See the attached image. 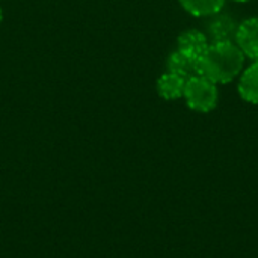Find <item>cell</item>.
<instances>
[{
    "label": "cell",
    "mask_w": 258,
    "mask_h": 258,
    "mask_svg": "<svg viewBox=\"0 0 258 258\" xmlns=\"http://www.w3.org/2000/svg\"><path fill=\"white\" fill-rule=\"evenodd\" d=\"M245 54L234 41L210 42L200 59V74L216 85L233 82L245 67Z\"/></svg>",
    "instance_id": "obj_1"
},
{
    "label": "cell",
    "mask_w": 258,
    "mask_h": 258,
    "mask_svg": "<svg viewBox=\"0 0 258 258\" xmlns=\"http://www.w3.org/2000/svg\"><path fill=\"white\" fill-rule=\"evenodd\" d=\"M183 98L186 100V104L195 112L200 113L212 112L218 106V98H219L218 85L201 74L194 76L186 80Z\"/></svg>",
    "instance_id": "obj_2"
},
{
    "label": "cell",
    "mask_w": 258,
    "mask_h": 258,
    "mask_svg": "<svg viewBox=\"0 0 258 258\" xmlns=\"http://www.w3.org/2000/svg\"><path fill=\"white\" fill-rule=\"evenodd\" d=\"M239 23L228 14L218 12L210 17L207 24V36L210 42H228L236 41Z\"/></svg>",
    "instance_id": "obj_3"
},
{
    "label": "cell",
    "mask_w": 258,
    "mask_h": 258,
    "mask_svg": "<svg viewBox=\"0 0 258 258\" xmlns=\"http://www.w3.org/2000/svg\"><path fill=\"white\" fill-rule=\"evenodd\" d=\"M245 57L258 62V17L248 18L239 24L236 41Z\"/></svg>",
    "instance_id": "obj_4"
},
{
    "label": "cell",
    "mask_w": 258,
    "mask_h": 258,
    "mask_svg": "<svg viewBox=\"0 0 258 258\" xmlns=\"http://www.w3.org/2000/svg\"><path fill=\"white\" fill-rule=\"evenodd\" d=\"M168 71L175 73L187 80L200 74V59L177 48L168 57Z\"/></svg>",
    "instance_id": "obj_5"
},
{
    "label": "cell",
    "mask_w": 258,
    "mask_h": 258,
    "mask_svg": "<svg viewBox=\"0 0 258 258\" xmlns=\"http://www.w3.org/2000/svg\"><path fill=\"white\" fill-rule=\"evenodd\" d=\"M177 44H178L177 48L201 59V56L206 53V50L210 45V39L204 32H201L198 29H189V30H184L183 33H180Z\"/></svg>",
    "instance_id": "obj_6"
},
{
    "label": "cell",
    "mask_w": 258,
    "mask_h": 258,
    "mask_svg": "<svg viewBox=\"0 0 258 258\" xmlns=\"http://www.w3.org/2000/svg\"><path fill=\"white\" fill-rule=\"evenodd\" d=\"M186 79L175 73H165L157 80V92L163 100H178L184 95Z\"/></svg>",
    "instance_id": "obj_7"
},
{
    "label": "cell",
    "mask_w": 258,
    "mask_h": 258,
    "mask_svg": "<svg viewBox=\"0 0 258 258\" xmlns=\"http://www.w3.org/2000/svg\"><path fill=\"white\" fill-rule=\"evenodd\" d=\"M239 94L245 101L258 104V62H252L240 73Z\"/></svg>",
    "instance_id": "obj_8"
},
{
    "label": "cell",
    "mask_w": 258,
    "mask_h": 258,
    "mask_svg": "<svg viewBox=\"0 0 258 258\" xmlns=\"http://www.w3.org/2000/svg\"><path fill=\"white\" fill-rule=\"evenodd\" d=\"M180 3L194 17H212L222 11L225 0H180Z\"/></svg>",
    "instance_id": "obj_9"
},
{
    "label": "cell",
    "mask_w": 258,
    "mask_h": 258,
    "mask_svg": "<svg viewBox=\"0 0 258 258\" xmlns=\"http://www.w3.org/2000/svg\"><path fill=\"white\" fill-rule=\"evenodd\" d=\"M2 20H3V12H2V8H0V23H2Z\"/></svg>",
    "instance_id": "obj_10"
},
{
    "label": "cell",
    "mask_w": 258,
    "mask_h": 258,
    "mask_svg": "<svg viewBox=\"0 0 258 258\" xmlns=\"http://www.w3.org/2000/svg\"><path fill=\"white\" fill-rule=\"evenodd\" d=\"M234 2H239V3H245V2H251V0H234Z\"/></svg>",
    "instance_id": "obj_11"
}]
</instances>
